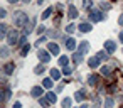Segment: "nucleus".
<instances>
[{
  "label": "nucleus",
  "instance_id": "35",
  "mask_svg": "<svg viewBox=\"0 0 123 108\" xmlns=\"http://www.w3.org/2000/svg\"><path fill=\"white\" fill-rule=\"evenodd\" d=\"M62 73H64V74H71V73H73V69L66 66V68H62Z\"/></svg>",
  "mask_w": 123,
  "mask_h": 108
},
{
  "label": "nucleus",
  "instance_id": "11",
  "mask_svg": "<svg viewBox=\"0 0 123 108\" xmlns=\"http://www.w3.org/2000/svg\"><path fill=\"white\" fill-rule=\"evenodd\" d=\"M14 69H15V64H14V63H7L4 71H5V74H12V73H14Z\"/></svg>",
  "mask_w": 123,
  "mask_h": 108
},
{
  "label": "nucleus",
  "instance_id": "18",
  "mask_svg": "<svg viewBox=\"0 0 123 108\" xmlns=\"http://www.w3.org/2000/svg\"><path fill=\"white\" fill-rule=\"evenodd\" d=\"M74 100L76 101H83L84 100V91H76L74 93Z\"/></svg>",
  "mask_w": 123,
  "mask_h": 108
},
{
  "label": "nucleus",
  "instance_id": "8",
  "mask_svg": "<svg viewBox=\"0 0 123 108\" xmlns=\"http://www.w3.org/2000/svg\"><path fill=\"white\" fill-rule=\"evenodd\" d=\"M64 44H66V47H68L69 51L76 49V41H74L73 37H66V39H64Z\"/></svg>",
  "mask_w": 123,
  "mask_h": 108
},
{
  "label": "nucleus",
  "instance_id": "13",
  "mask_svg": "<svg viewBox=\"0 0 123 108\" xmlns=\"http://www.w3.org/2000/svg\"><path fill=\"white\" fill-rule=\"evenodd\" d=\"M7 34H9V29H7V25H5V24H0V39H4Z\"/></svg>",
  "mask_w": 123,
  "mask_h": 108
},
{
  "label": "nucleus",
  "instance_id": "3",
  "mask_svg": "<svg viewBox=\"0 0 123 108\" xmlns=\"http://www.w3.org/2000/svg\"><path fill=\"white\" fill-rule=\"evenodd\" d=\"M105 19V14L103 12H99V10H91L89 12V20L91 22H101Z\"/></svg>",
  "mask_w": 123,
  "mask_h": 108
},
{
  "label": "nucleus",
  "instance_id": "22",
  "mask_svg": "<svg viewBox=\"0 0 123 108\" xmlns=\"http://www.w3.org/2000/svg\"><path fill=\"white\" fill-rule=\"evenodd\" d=\"M68 63H69V59H68L66 56H61V57H59V64H61L62 68H66V66H68Z\"/></svg>",
  "mask_w": 123,
  "mask_h": 108
},
{
  "label": "nucleus",
  "instance_id": "23",
  "mask_svg": "<svg viewBox=\"0 0 123 108\" xmlns=\"http://www.w3.org/2000/svg\"><path fill=\"white\" fill-rule=\"evenodd\" d=\"M101 73H103V74H105V76H110V74H111V68H110V66H106V64H105V66H103V68H101Z\"/></svg>",
  "mask_w": 123,
  "mask_h": 108
},
{
  "label": "nucleus",
  "instance_id": "42",
  "mask_svg": "<svg viewBox=\"0 0 123 108\" xmlns=\"http://www.w3.org/2000/svg\"><path fill=\"white\" fill-rule=\"evenodd\" d=\"M79 108H89V106H88V105H81Z\"/></svg>",
  "mask_w": 123,
  "mask_h": 108
},
{
  "label": "nucleus",
  "instance_id": "30",
  "mask_svg": "<svg viewBox=\"0 0 123 108\" xmlns=\"http://www.w3.org/2000/svg\"><path fill=\"white\" fill-rule=\"evenodd\" d=\"M62 106H64V108H69V106H71V98H64V100H62Z\"/></svg>",
  "mask_w": 123,
  "mask_h": 108
},
{
  "label": "nucleus",
  "instance_id": "15",
  "mask_svg": "<svg viewBox=\"0 0 123 108\" xmlns=\"http://www.w3.org/2000/svg\"><path fill=\"white\" fill-rule=\"evenodd\" d=\"M88 64H89V68H98V64H99V59L94 56V57H91V59L88 61Z\"/></svg>",
  "mask_w": 123,
  "mask_h": 108
},
{
  "label": "nucleus",
  "instance_id": "10",
  "mask_svg": "<svg viewBox=\"0 0 123 108\" xmlns=\"http://www.w3.org/2000/svg\"><path fill=\"white\" fill-rule=\"evenodd\" d=\"M68 15H69V19H76L78 17V9L74 5H69V14Z\"/></svg>",
  "mask_w": 123,
  "mask_h": 108
},
{
  "label": "nucleus",
  "instance_id": "12",
  "mask_svg": "<svg viewBox=\"0 0 123 108\" xmlns=\"http://www.w3.org/2000/svg\"><path fill=\"white\" fill-rule=\"evenodd\" d=\"M98 81H99V76H96V74H91V76L88 78V83H89L91 86H96Z\"/></svg>",
  "mask_w": 123,
  "mask_h": 108
},
{
  "label": "nucleus",
  "instance_id": "40",
  "mask_svg": "<svg viewBox=\"0 0 123 108\" xmlns=\"http://www.w3.org/2000/svg\"><path fill=\"white\" fill-rule=\"evenodd\" d=\"M120 42H123V32H120Z\"/></svg>",
  "mask_w": 123,
  "mask_h": 108
},
{
  "label": "nucleus",
  "instance_id": "34",
  "mask_svg": "<svg viewBox=\"0 0 123 108\" xmlns=\"http://www.w3.org/2000/svg\"><path fill=\"white\" fill-rule=\"evenodd\" d=\"M49 36L51 37H59V32L57 31H49Z\"/></svg>",
  "mask_w": 123,
  "mask_h": 108
},
{
  "label": "nucleus",
  "instance_id": "4",
  "mask_svg": "<svg viewBox=\"0 0 123 108\" xmlns=\"http://www.w3.org/2000/svg\"><path fill=\"white\" fill-rule=\"evenodd\" d=\"M88 51H89V42L88 41H81L79 42V47H78V52L79 54H86Z\"/></svg>",
  "mask_w": 123,
  "mask_h": 108
},
{
  "label": "nucleus",
  "instance_id": "24",
  "mask_svg": "<svg viewBox=\"0 0 123 108\" xmlns=\"http://www.w3.org/2000/svg\"><path fill=\"white\" fill-rule=\"evenodd\" d=\"M113 105H115V101L111 98H106L105 100V108H113Z\"/></svg>",
  "mask_w": 123,
  "mask_h": 108
},
{
  "label": "nucleus",
  "instance_id": "28",
  "mask_svg": "<svg viewBox=\"0 0 123 108\" xmlns=\"http://www.w3.org/2000/svg\"><path fill=\"white\" fill-rule=\"evenodd\" d=\"M19 46H22V47L27 46V36H22V37L19 39Z\"/></svg>",
  "mask_w": 123,
  "mask_h": 108
},
{
  "label": "nucleus",
  "instance_id": "5",
  "mask_svg": "<svg viewBox=\"0 0 123 108\" xmlns=\"http://www.w3.org/2000/svg\"><path fill=\"white\" fill-rule=\"evenodd\" d=\"M31 95H32L34 98H42V95H44L42 86H34V88L31 89Z\"/></svg>",
  "mask_w": 123,
  "mask_h": 108
},
{
  "label": "nucleus",
  "instance_id": "17",
  "mask_svg": "<svg viewBox=\"0 0 123 108\" xmlns=\"http://www.w3.org/2000/svg\"><path fill=\"white\" fill-rule=\"evenodd\" d=\"M51 78H52L54 81H57V79L61 78V73H59L57 69H54V68H52V69H51Z\"/></svg>",
  "mask_w": 123,
  "mask_h": 108
},
{
  "label": "nucleus",
  "instance_id": "39",
  "mask_svg": "<svg viewBox=\"0 0 123 108\" xmlns=\"http://www.w3.org/2000/svg\"><path fill=\"white\" fill-rule=\"evenodd\" d=\"M14 108H22V105H20V103H19V101H17V103H15V105H14Z\"/></svg>",
  "mask_w": 123,
  "mask_h": 108
},
{
  "label": "nucleus",
  "instance_id": "21",
  "mask_svg": "<svg viewBox=\"0 0 123 108\" xmlns=\"http://www.w3.org/2000/svg\"><path fill=\"white\" fill-rule=\"evenodd\" d=\"M73 61H74V64H79V63L83 61V54H79V52L74 54V56H73Z\"/></svg>",
  "mask_w": 123,
  "mask_h": 108
},
{
  "label": "nucleus",
  "instance_id": "38",
  "mask_svg": "<svg viewBox=\"0 0 123 108\" xmlns=\"http://www.w3.org/2000/svg\"><path fill=\"white\" fill-rule=\"evenodd\" d=\"M118 24L123 27V15H120V19H118Z\"/></svg>",
  "mask_w": 123,
  "mask_h": 108
},
{
  "label": "nucleus",
  "instance_id": "43",
  "mask_svg": "<svg viewBox=\"0 0 123 108\" xmlns=\"http://www.w3.org/2000/svg\"><path fill=\"white\" fill-rule=\"evenodd\" d=\"M22 2H24V4H29V2H31V0H22Z\"/></svg>",
  "mask_w": 123,
  "mask_h": 108
},
{
  "label": "nucleus",
  "instance_id": "29",
  "mask_svg": "<svg viewBox=\"0 0 123 108\" xmlns=\"http://www.w3.org/2000/svg\"><path fill=\"white\" fill-rule=\"evenodd\" d=\"M39 103H41L44 108H47V106H49V101H47V98H39Z\"/></svg>",
  "mask_w": 123,
  "mask_h": 108
},
{
  "label": "nucleus",
  "instance_id": "1",
  "mask_svg": "<svg viewBox=\"0 0 123 108\" xmlns=\"http://www.w3.org/2000/svg\"><path fill=\"white\" fill-rule=\"evenodd\" d=\"M12 20H14V24H15L17 27H25V25L29 24V17H27V14H25V12H22V10L14 12Z\"/></svg>",
  "mask_w": 123,
  "mask_h": 108
},
{
  "label": "nucleus",
  "instance_id": "31",
  "mask_svg": "<svg viewBox=\"0 0 123 108\" xmlns=\"http://www.w3.org/2000/svg\"><path fill=\"white\" fill-rule=\"evenodd\" d=\"M66 31H68V32H69V34H73V32H74V31H76V25H74V24H69V25H68V27H66Z\"/></svg>",
  "mask_w": 123,
  "mask_h": 108
},
{
  "label": "nucleus",
  "instance_id": "33",
  "mask_svg": "<svg viewBox=\"0 0 123 108\" xmlns=\"http://www.w3.org/2000/svg\"><path fill=\"white\" fill-rule=\"evenodd\" d=\"M99 5H101V9H106V10H108V9H111V5H110V4H106V2H101Z\"/></svg>",
  "mask_w": 123,
  "mask_h": 108
},
{
  "label": "nucleus",
  "instance_id": "36",
  "mask_svg": "<svg viewBox=\"0 0 123 108\" xmlns=\"http://www.w3.org/2000/svg\"><path fill=\"white\" fill-rule=\"evenodd\" d=\"M5 15H7V12H5V9H0V17H2V19H4Z\"/></svg>",
  "mask_w": 123,
  "mask_h": 108
},
{
  "label": "nucleus",
  "instance_id": "7",
  "mask_svg": "<svg viewBox=\"0 0 123 108\" xmlns=\"http://www.w3.org/2000/svg\"><path fill=\"white\" fill-rule=\"evenodd\" d=\"M37 57H39L42 63H49V61H51V54H49L47 51H39V52H37Z\"/></svg>",
  "mask_w": 123,
  "mask_h": 108
},
{
  "label": "nucleus",
  "instance_id": "26",
  "mask_svg": "<svg viewBox=\"0 0 123 108\" xmlns=\"http://www.w3.org/2000/svg\"><path fill=\"white\" fill-rule=\"evenodd\" d=\"M34 73H36V74H42V73H44V66H42V64L36 66V68H34Z\"/></svg>",
  "mask_w": 123,
  "mask_h": 108
},
{
  "label": "nucleus",
  "instance_id": "37",
  "mask_svg": "<svg viewBox=\"0 0 123 108\" xmlns=\"http://www.w3.org/2000/svg\"><path fill=\"white\" fill-rule=\"evenodd\" d=\"M46 29H44V25H39V29H37V34H42Z\"/></svg>",
  "mask_w": 123,
  "mask_h": 108
},
{
  "label": "nucleus",
  "instance_id": "41",
  "mask_svg": "<svg viewBox=\"0 0 123 108\" xmlns=\"http://www.w3.org/2000/svg\"><path fill=\"white\" fill-rule=\"evenodd\" d=\"M9 2H10V4H17V2H19V0H9Z\"/></svg>",
  "mask_w": 123,
  "mask_h": 108
},
{
  "label": "nucleus",
  "instance_id": "9",
  "mask_svg": "<svg viewBox=\"0 0 123 108\" xmlns=\"http://www.w3.org/2000/svg\"><path fill=\"white\" fill-rule=\"evenodd\" d=\"M47 49H49V52H52V56L59 54V47H57V44H54V42H49Z\"/></svg>",
  "mask_w": 123,
  "mask_h": 108
},
{
  "label": "nucleus",
  "instance_id": "25",
  "mask_svg": "<svg viewBox=\"0 0 123 108\" xmlns=\"http://www.w3.org/2000/svg\"><path fill=\"white\" fill-rule=\"evenodd\" d=\"M96 57H98L99 61H105V59L108 57V54H106L105 51H101V52H98V54H96Z\"/></svg>",
  "mask_w": 123,
  "mask_h": 108
},
{
  "label": "nucleus",
  "instance_id": "16",
  "mask_svg": "<svg viewBox=\"0 0 123 108\" xmlns=\"http://www.w3.org/2000/svg\"><path fill=\"white\" fill-rule=\"evenodd\" d=\"M93 27L89 24H79V32H89Z\"/></svg>",
  "mask_w": 123,
  "mask_h": 108
},
{
  "label": "nucleus",
  "instance_id": "20",
  "mask_svg": "<svg viewBox=\"0 0 123 108\" xmlns=\"http://www.w3.org/2000/svg\"><path fill=\"white\" fill-rule=\"evenodd\" d=\"M10 54V49L9 47H0V56H2V57H7Z\"/></svg>",
  "mask_w": 123,
  "mask_h": 108
},
{
  "label": "nucleus",
  "instance_id": "14",
  "mask_svg": "<svg viewBox=\"0 0 123 108\" xmlns=\"http://www.w3.org/2000/svg\"><path fill=\"white\" fill-rule=\"evenodd\" d=\"M46 98H47L49 103H56V101H57V96H56V93H52V91H49V93L46 95Z\"/></svg>",
  "mask_w": 123,
  "mask_h": 108
},
{
  "label": "nucleus",
  "instance_id": "19",
  "mask_svg": "<svg viewBox=\"0 0 123 108\" xmlns=\"http://www.w3.org/2000/svg\"><path fill=\"white\" fill-rule=\"evenodd\" d=\"M52 83H54V81H52V78H46V79L42 81V86H44V88H51V86H52Z\"/></svg>",
  "mask_w": 123,
  "mask_h": 108
},
{
  "label": "nucleus",
  "instance_id": "32",
  "mask_svg": "<svg viewBox=\"0 0 123 108\" xmlns=\"http://www.w3.org/2000/svg\"><path fill=\"white\" fill-rule=\"evenodd\" d=\"M29 49H31V46H29V44H27V46H24V47H22V52H20V56H27Z\"/></svg>",
  "mask_w": 123,
  "mask_h": 108
},
{
  "label": "nucleus",
  "instance_id": "2",
  "mask_svg": "<svg viewBox=\"0 0 123 108\" xmlns=\"http://www.w3.org/2000/svg\"><path fill=\"white\" fill-rule=\"evenodd\" d=\"M19 39H20V36H19L17 31H9V34H7V44H9V46L19 44Z\"/></svg>",
  "mask_w": 123,
  "mask_h": 108
},
{
  "label": "nucleus",
  "instance_id": "44",
  "mask_svg": "<svg viewBox=\"0 0 123 108\" xmlns=\"http://www.w3.org/2000/svg\"><path fill=\"white\" fill-rule=\"evenodd\" d=\"M42 2H44V0H37V4H42Z\"/></svg>",
  "mask_w": 123,
  "mask_h": 108
},
{
  "label": "nucleus",
  "instance_id": "6",
  "mask_svg": "<svg viewBox=\"0 0 123 108\" xmlns=\"http://www.w3.org/2000/svg\"><path fill=\"white\" fill-rule=\"evenodd\" d=\"M105 49H106L108 54H113V52L116 51V44H115L113 41H106V42H105Z\"/></svg>",
  "mask_w": 123,
  "mask_h": 108
},
{
  "label": "nucleus",
  "instance_id": "27",
  "mask_svg": "<svg viewBox=\"0 0 123 108\" xmlns=\"http://www.w3.org/2000/svg\"><path fill=\"white\" fill-rule=\"evenodd\" d=\"M52 12H54V9H52V7H49V9H47V10H46V12L42 14V19H47V17H49V15H51Z\"/></svg>",
  "mask_w": 123,
  "mask_h": 108
}]
</instances>
